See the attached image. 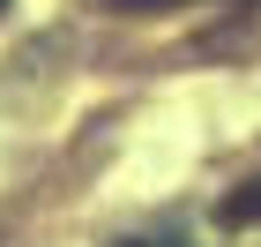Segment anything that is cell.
Wrapping results in <instances>:
<instances>
[{
    "mask_svg": "<svg viewBox=\"0 0 261 247\" xmlns=\"http://www.w3.org/2000/svg\"><path fill=\"white\" fill-rule=\"evenodd\" d=\"M224 217H261V180L246 187V195H231V203H224Z\"/></svg>",
    "mask_w": 261,
    "mask_h": 247,
    "instance_id": "obj_1",
    "label": "cell"
},
{
    "mask_svg": "<svg viewBox=\"0 0 261 247\" xmlns=\"http://www.w3.org/2000/svg\"><path fill=\"white\" fill-rule=\"evenodd\" d=\"M105 8H120V15H164V8H179V0H105Z\"/></svg>",
    "mask_w": 261,
    "mask_h": 247,
    "instance_id": "obj_2",
    "label": "cell"
},
{
    "mask_svg": "<svg viewBox=\"0 0 261 247\" xmlns=\"http://www.w3.org/2000/svg\"><path fill=\"white\" fill-rule=\"evenodd\" d=\"M0 15H8V0H0Z\"/></svg>",
    "mask_w": 261,
    "mask_h": 247,
    "instance_id": "obj_3",
    "label": "cell"
}]
</instances>
